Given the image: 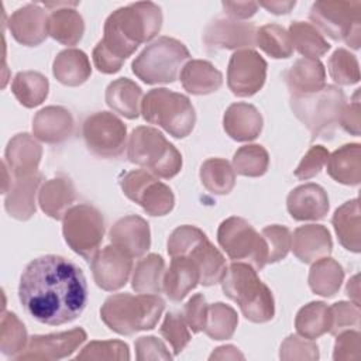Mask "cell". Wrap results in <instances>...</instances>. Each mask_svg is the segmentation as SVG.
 Segmentation results:
<instances>
[{
    "instance_id": "1",
    "label": "cell",
    "mask_w": 361,
    "mask_h": 361,
    "mask_svg": "<svg viewBox=\"0 0 361 361\" xmlns=\"http://www.w3.org/2000/svg\"><path fill=\"white\" fill-rule=\"evenodd\" d=\"M18 299L37 322L61 326L79 317L87 302V285L82 269L61 255H42L23 271Z\"/></svg>"
},
{
    "instance_id": "2",
    "label": "cell",
    "mask_w": 361,
    "mask_h": 361,
    "mask_svg": "<svg viewBox=\"0 0 361 361\" xmlns=\"http://www.w3.org/2000/svg\"><path fill=\"white\" fill-rule=\"evenodd\" d=\"M162 11L152 1H137L113 11L104 23L103 39L93 49V62L103 73H116L124 61L161 30Z\"/></svg>"
},
{
    "instance_id": "3",
    "label": "cell",
    "mask_w": 361,
    "mask_h": 361,
    "mask_svg": "<svg viewBox=\"0 0 361 361\" xmlns=\"http://www.w3.org/2000/svg\"><path fill=\"white\" fill-rule=\"evenodd\" d=\"M224 295L234 300L243 316L252 323L269 322L275 314L271 289L258 278L251 264L233 262L221 279Z\"/></svg>"
},
{
    "instance_id": "4",
    "label": "cell",
    "mask_w": 361,
    "mask_h": 361,
    "mask_svg": "<svg viewBox=\"0 0 361 361\" xmlns=\"http://www.w3.org/2000/svg\"><path fill=\"white\" fill-rule=\"evenodd\" d=\"M164 309L165 302L158 295L116 293L102 305L100 317L114 333L131 336L154 329Z\"/></svg>"
},
{
    "instance_id": "5",
    "label": "cell",
    "mask_w": 361,
    "mask_h": 361,
    "mask_svg": "<svg viewBox=\"0 0 361 361\" xmlns=\"http://www.w3.org/2000/svg\"><path fill=\"white\" fill-rule=\"evenodd\" d=\"M127 158L164 179L173 178L182 168L180 152L159 130L147 126L133 130L127 144Z\"/></svg>"
},
{
    "instance_id": "6",
    "label": "cell",
    "mask_w": 361,
    "mask_h": 361,
    "mask_svg": "<svg viewBox=\"0 0 361 361\" xmlns=\"http://www.w3.org/2000/svg\"><path fill=\"white\" fill-rule=\"evenodd\" d=\"M171 257L183 255L190 258L199 268L200 283L212 286L221 282L227 265L223 254L209 241L206 234L195 226H179L168 240Z\"/></svg>"
},
{
    "instance_id": "7",
    "label": "cell",
    "mask_w": 361,
    "mask_h": 361,
    "mask_svg": "<svg viewBox=\"0 0 361 361\" xmlns=\"http://www.w3.org/2000/svg\"><path fill=\"white\" fill-rule=\"evenodd\" d=\"M141 114L145 121L162 127L175 138L188 137L196 123L189 97L165 87L152 89L142 97Z\"/></svg>"
},
{
    "instance_id": "8",
    "label": "cell",
    "mask_w": 361,
    "mask_h": 361,
    "mask_svg": "<svg viewBox=\"0 0 361 361\" xmlns=\"http://www.w3.org/2000/svg\"><path fill=\"white\" fill-rule=\"evenodd\" d=\"M290 109L313 138L331 135L340 123L345 97L340 87L324 85L320 90L303 96H290Z\"/></svg>"
},
{
    "instance_id": "9",
    "label": "cell",
    "mask_w": 361,
    "mask_h": 361,
    "mask_svg": "<svg viewBox=\"0 0 361 361\" xmlns=\"http://www.w3.org/2000/svg\"><path fill=\"white\" fill-rule=\"evenodd\" d=\"M190 56L183 42L159 37L147 45L133 61L134 75L147 85L171 83L178 78L185 61Z\"/></svg>"
},
{
    "instance_id": "10",
    "label": "cell",
    "mask_w": 361,
    "mask_h": 361,
    "mask_svg": "<svg viewBox=\"0 0 361 361\" xmlns=\"http://www.w3.org/2000/svg\"><path fill=\"white\" fill-rule=\"evenodd\" d=\"M310 20L334 41H344L353 49L361 44V1L322 0L313 3Z\"/></svg>"
},
{
    "instance_id": "11",
    "label": "cell",
    "mask_w": 361,
    "mask_h": 361,
    "mask_svg": "<svg viewBox=\"0 0 361 361\" xmlns=\"http://www.w3.org/2000/svg\"><path fill=\"white\" fill-rule=\"evenodd\" d=\"M62 233L71 250L90 261L103 241L104 219L96 207L79 203L65 213Z\"/></svg>"
},
{
    "instance_id": "12",
    "label": "cell",
    "mask_w": 361,
    "mask_h": 361,
    "mask_svg": "<svg viewBox=\"0 0 361 361\" xmlns=\"http://www.w3.org/2000/svg\"><path fill=\"white\" fill-rule=\"evenodd\" d=\"M217 241L233 261H248L257 271L268 264V247L264 237L241 217H228L219 226Z\"/></svg>"
},
{
    "instance_id": "13",
    "label": "cell",
    "mask_w": 361,
    "mask_h": 361,
    "mask_svg": "<svg viewBox=\"0 0 361 361\" xmlns=\"http://www.w3.org/2000/svg\"><path fill=\"white\" fill-rule=\"evenodd\" d=\"M87 149L100 158H117L127 147L126 124L109 111L90 114L82 127Z\"/></svg>"
},
{
    "instance_id": "14",
    "label": "cell",
    "mask_w": 361,
    "mask_h": 361,
    "mask_svg": "<svg viewBox=\"0 0 361 361\" xmlns=\"http://www.w3.org/2000/svg\"><path fill=\"white\" fill-rule=\"evenodd\" d=\"M120 186L123 193L149 216H165L173 209L175 196L171 188L145 169L127 172L120 179Z\"/></svg>"
},
{
    "instance_id": "15",
    "label": "cell",
    "mask_w": 361,
    "mask_h": 361,
    "mask_svg": "<svg viewBox=\"0 0 361 361\" xmlns=\"http://www.w3.org/2000/svg\"><path fill=\"white\" fill-rule=\"evenodd\" d=\"M267 62L252 49L235 51L228 61L227 85L233 94L248 97L255 94L265 83Z\"/></svg>"
},
{
    "instance_id": "16",
    "label": "cell",
    "mask_w": 361,
    "mask_h": 361,
    "mask_svg": "<svg viewBox=\"0 0 361 361\" xmlns=\"http://www.w3.org/2000/svg\"><path fill=\"white\" fill-rule=\"evenodd\" d=\"M257 27L234 18H216L203 31V44L210 51L217 49H250L255 47Z\"/></svg>"
},
{
    "instance_id": "17",
    "label": "cell",
    "mask_w": 361,
    "mask_h": 361,
    "mask_svg": "<svg viewBox=\"0 0 361 361\" xmlns=\"http://www.w3.org/2000/svg\"><path fill=\"white\" fill-rule=\"evenodd\" d=\"M86 331L80 327L69 331L52 333L30 337L24 351L16 355V360H61L69 357L85 340Z\"/></svg>"
},
{
    "instance_id": "18",
    "label": "cell",
    "mask_w": 361,
    "mask_h": 361,
    "mask_svg": "<svg viewBox=\"0 0 361 361\" xmlns=\"http://www.w3.org/2000/svg\"><path fill=\"white\" fill-rule=\"evenodd\" d=\"M93 279L103 290H117L123 288L131 274V257L116 245H107L97 251L90 259Z\"/></svg>"
},
{
    "instance_id": "19",
    "label": "cell",
    "mask_w": 361,
    "mask_h": 361,
    "mask_svg": "<svg viewBox=\"0 0 361 361\" xmlns=\"http://www.w3.org/2000/svg\"><path fill=\"white\" fill-rule=\"evenodd\" d=\"M8 30L17 42L37 47L48 35V16L39 4L30 3L10 16Z\"/></svg>"
},
{
    "instance_id": "20",
    "label": "cell",
    "mask_w": 361,
    "mask_h": 361,
    "mask_svg": "<svg viewBox=\"0 0 361 361\" xmlns=\"http://www.w3.org/2000/svg\"><path fill=\"white\" fill-rule=\"evenodd\" d=\"M110 241L131 258L142 257L151 245L148 223L135 214L121 217L110 230Z\"/></svg>"
},
{
    "instance_id": "21",
    "label": "cell",
    "mask_w": 361,
    "mask_h": 361,
    "mask_svg": "<svg viewBox=\"0 0 361 361\" xmlns=\"http://www.w3.org/2000/svg\"><path fill=\"white\" fill-rule=\"evenodd\" d=\"M286 207L295 220H320L329 212V197L322 186L305 183L288 195Z\"/></svg>"
},
{
    "instance_id": "22",
    "label": "cell",
    "mask_w": 361,
    "mask_h": 361,
    "mask_svg": "<svg viewBox=\"0 0 361 361\" xmlns=\"http://www.w3.org/2000/svg\"><path fill=\"white\" fill-rule=\"evenodd\" d=\"M290 248L299 261L313 264L331 252L330 231L322 224L300 226L293 231Z\"/></svg>"
},
{
    "instance_id": "23",
    "label": "cell",
    "mask_w": 361,
    "mask_h": 361,
    "mask_svg": "<svg viewBox=\"0 0 361 361\" xmlns=\"http://www.w3.org/2000/svg\"><path fill=\"white\" fill-rule=\"evenodd\" d=\"M34 135L47 144H59L73 133L72 114L61 106L41 109L32 120Z\"/></svg>"
},
{
    "instance_id": "24",
    "label": "cell",
    "mask_w": 361,
    "mask_h": 361,
    "mask_svg": "<svg viewBox=\"0 0 361 361\" xmlns=\"http://www.w3.org/2000/svg\"><path fill=\"white\" fill-rule=\"evenodd\" d=\"M42 148L35 138L27 133L14 135L6 148V165L13 176H25L38 172Z\"/></svg>"
},
{
    "instance_id": "25",
    "label": "cell",
    "mask_w": 361,
    "mask_h": 361,
    "mask_svg": "<svg viewBox=\"0 0 361 361\" xmlns=\"http://www.w3.org/2000/svg\"><path fill=\"white\" fill-rule=\"evenodd\" d=\"M42 180V175L35 172L25 176H13L7 192L4 207L17 220H28L35 213V193Z\"/></svg>"
},
{
    "instance_id": "26",
    "label": "cell",
    "mask_w": 361,
    "mask_h": 361,
    "mask_svg": "<svg viewBox=\"0 0 361 361\" xmlns=\"http://www.w3.org/2000/svg\"><path fill=\"white\" fill-rule=\"evenodd\" d=\"M224 131L235 141L255 140L262 130V116L255 106L244 102L233 103L223 117Z\"/></svg>"
},
{
    "instance_id": "27",
    "label": "cell",
    "mask_w": 361,
    "mask_h": 361,
    "mask_svg": "<svg viewBox=\"0 0 361 361\" xmlns=\"http://www.w3.org/2000/svg\"><path fill=\"white\" fill-rule=\"evenodd\" d=\"M200 282V272L197 265L188 257H172L168 271L164 274L162 290L173 300H182Z\"/></svg>"
},
{
    "instance_id": "28",
    "label": "cell",
    "mask_w": 361,
    "mask_h": 361,
    "mask_svg": "<svg viewBox=\"0 0 361 361\" xmlns=\"http://www.w3.org/2000/svg\"><path fill=\"white\" fill-rule=\"evenodd\" d=\"M285 82L290 96H303L326 85V69L319 59L300 58L286 72Z\"/></svg>"
},
{
    "instance_id": "29",
    "label": "cell",
    "mask_w": 361,
    "mask_h": 361,
    "mask_svg": "<svg viewBox=\"0 0 361 361\" xmlns=\"http://www.w3.org/2000/svg\"><path fill=\"white\" fill-rule=\"evenodd\" d=\"M75 188L71 179L59 176L47 180L38 190L41 210L55 220L63 219L75 202Z\"/></svg>"
},
{
    "instance_id": "30",
    "label": "cell",
    "mask_w": 361,
    "mask_h": 361,
    "mask_svg": "<svg viewBox=\"0 0 361 361\" xmlns=\"http://www.w3.org/2000/svg\"><path fill=\"white\" fill-rule=\"evenodd\" d=\"M327 173L338 183L355 186L361 182V145L345 144L327 159Z\"/></svg>"
},
{
    "instance_id": "31",
    "label": "cell",
    "mask_w": 361,
    "mask_h": 361,
    "mask_svg": "<svg viewBox=\"0 0 361 361\" xmlns=\"http://www.w3.org/2000/svg\"><path fill=\"white\" fill-rule=\"evenodd\" d=\"M180 82L188 93L210 94L221 87L223 75L210 62L192 59L182 68Z\"/></svg>"
},
{
    "instance_id": "32",
    "label": "cell",
    "mask_w": 361,
    "mask_h": 361,
    "mask_svg": "<svg viewBox=\"0 0 361 361\" xmlns=\"http://www.w3.org/2000/svg\"><path fill=\"white\" fill-rule=\"evenodd\" d=\"M104 99L113 111L124 116L126 118H137L141 113L142 90L128 78H118L113 80L106 89Z\"/></svg>"
},
{
    "instance_id": "33",
    "label": "cell",
    "mask_w": 361,
    "mask_h": 361,
    "mask_svg": "<svg viewBox=\"0 0 361 361\" xmlns=\"http://www.w3.org/2000/svg\"><path fill=\"white\" fill-rule=\"evenodd\" d=\"M52 73L65 86H79L90 78L92 68L83 51L68 48L61 51L54 59Z\"/></svg>"
},
{
    "instance_id": "34",
    "label": "cell",
    "mask_w": 361,
    "mask_h": 361,
    "mask_svg": "<svg viewBox=\"0 0 361 361\" xmlns=\"http://www.w3.org/2000/svg\"><path fill=\"white\" fill-rule=\"evenodd\" d=\"M340 244L353 252L361 250V227H360V204L358 199H353L340 206L331 219Z\"/></svg>"
},
{
    "instance_id": "35",
    "label": "cell",
    "mask_w": 361,
    "mask_h": 361,
    "mask_svg": "<svg viewBox=\"0 0 361 361\" xmlns=\"http://www.w3.org/2000/svg\"><path fill=\"white\" fill-rule=\"evenodd\" d=\"M78 3L72 4L75 7ZM85 32V23L82 16L75 10L63 7L55 8L48 16V35L63 45H76Z\"/></svg>"
},
{
    "instance_id": "36",
    "label": "cell",
    "mask_w": 361,
    "mask_h": 361,
    "mask_svg": "<svg viewBox=\"0 0 361 361\" xmlns=\"http://www.w3.org/2000/svg\"><path fill=\"white\" fill-rule=\"evenodd\" d=\"M343 279V267L336 259L323 257L313 262L307 281L314 293L324 298H331L338 292Z\"/></svg>"
},
{
    "instance_id": "37",
    "label": "cell",
    "mask_w": 361,
    "mask_h": 361,
    "mask_svg": "<svg viewBox=\"0 0 361 361\" xmlns=\"http://www.w3.org/2000/svg\"><path fill=\"white\" fill-rule=\"evenodd\" d=\"M164 274V258L158 254H148L137 262L131 279V286L137 293L157 295L162 290Z\"/></svg>"
},
{
    "instance_id": "38",
    "label": "cell",
    "mask_w": 361,
    "mask_h": 361,
    "mask_svg": "<svg viewBox=\"0 0 361 361\" xmlns=\"http://www.w3.org/2000/svg\"><path fill=\"white\" fill-rule=\"evenodd\" d=\"M288 34L293 48H296V51L305 58L317 59L330 49V44L326 41L323 34L309 23L293 21Z\"/></svg>"
},
{
    "instance_id": "39",
    "label": "cell",
    "mask_w": 361,
    "mask_h": 361,
    "mask_svg": "<svg viewBox=\"0 0 361 361\" xmlns=\"http://www.w3.org/2000/svg\"><path fill=\"white\" fill-rule=\"evenodd\" d=\"M48 79L34 71L18 72L11 83V92L16 99L25 107H35L41 104L48 96Z\"/></svg>"
},
{
    "instance_id": "40",
    "label": "cell",
    "mask_w": 361,
    "mask_h": 361,
    "mask_svg": "<svg viewBox=\"0 0 361 361\" xmlns=\"http://www.w3.org/2000/svg\"><path fill=\"white\" fill-rule=\"evenodd\" d=\"M295 327L303 338H319L330 330V307L324 302L305 305L296 314Z\"/></svg>"
},
{
    "instance_id": "41",
    "label": "cell",
    "mask_w": 361,
    "mask_h": 361,
    "mask_svg": "<svg viewBox=\"0 0 361 361\" xmlns=\"http://www.w3.org/2000/svg\"><path fill=\"white\" fill-rule=\"evenodd\" d=\"M200 180L210 193L227 195L234 188L235 172L228 161L209 158L200 166Z\"/></svg>"
},
{
    "instance_id": "42",
    "label": "cell",
    "mask_w": 361,
    "mask_h": 361,
    "mask_svg": "<svg viewBox=\"0 0 361 361\" xmlns=\"http://www.w3.org/2000/svg\"><path fill=\"white\" fill-rule=\"evenodd\" d=\"M238 324V316L235 310L221 302L207 306V317L204 324V333L213 340L231 338Z\"/></svg>"
},
{
    "instance_id": "43",
    "label": "cell",
    "mask_w": 361,
    "mask_h": 361,
    "mask_svg": "<svg viewBox=\"0 0 361 361\" xmlns=\"http://www.w3.org/2000/svg\"><path fill=\"white\" fill-rule=\"evenodd\" d=\"M255 45L275 59L289 58L293 52V45L288 31L278 24L259 27L255 35Z\"/></svg>"
},
{
    "instance_id": "44",
    "label": "cell",
    "mask_w": 361,
    "mask_h": 361,
    "mask_svg": "<svg viewBox=\"0 0 361 361\" xmlns=\"http://www.w3.org/2000/svg\"><path fill=\"white\" fill-rule=\"evenodd\" d=\"M269 165V155L262 145L240 147L233 158V169L238 175L258 178L262 176Z\"/></svg>"
},
{
    "instance_id": "45",
    "label": "cell",
    "mask_w": 361,
    "mask_h": 361,
    "mask_svg": "<svg viewBox=\"0 0 361 361\" xmlns=\"http://www.w3.org/2000/svg\"><path fill=\"white\" fill-rule=\"evenodd\" d=\"M28 337L24 324L11 312H3L0 327V350L4 355L16 357L27 345Z\"/></svg>"
},
{
    "instance_id": "46",
    "label": "cell",
    "mask_w": 361,
    "mask_h": 361,
    "mask_svg": "<svg viewBox=\"0 0 361 361\" xmlns=\"http://www.w3.org/2000/svg\"><path fill=\"white\" fill-rule=\"evenodd\" d=\"M329 73L331 79L341 85L348 86L360 80V66L355 55L344 48H338L329 59Z\"/></svg>"
},
{
    "instance_id": "47",
    "label": "cell",
    "mask_w": 361,
    "mask_h": 361,
    "mask_svg": "<svg viewBox=\"0 0 361 361\" xmlns=\"http://www.w3.org/2000/svg\"><path fill=\"white\" fill-rule=\"evenodd\" d=\"M75 360H130V350L124 341H90Z\"/></svg>"
},
{
    "instance_id": "48",
    "label": "cell",
    "mask_w": 361,
    "mask_h": 361,
    "mask_svg": "<svg viewBox=\"0 0 361 361\" xmlns=\"http://www.w3.org/2000/svg\"><path fill=\"white\" fill-rule=\"evenodd\" d=\"M159 333L171 344L175 354H179L190 341L189 326L186 324L183 316L176 312H169L165 316Z\"/></svg>"
},
{
    "instance_id": "49",
    "label": "cell",
    "mask_w": 361,
    "mask_h": 361,
    "mask_svg": "<svg viewBox=\"0 0 361 361\" xmlns=\"http://www.w3.org/2000/svg\"><path fill=\"white\" fill-rule=\"evenodd\" d=\"M261 235L268 247V264L278 262L288 255L292 244V235L286 227L279 224L267 226L262 228Z\"/></svg>"
},
{
    "instance_id": "50",
    "label": "cell",
    "mask_w": 361,
    "mask_h": 361,
    "mask_svg": "<svg viewBox=\"0 0 361 361\" xmlns=\"http://www.w3.org/2000/svg\"><path fill=\"white\" fill-rule=\"evenodd\" d=\"M350 327H360V306L350 302H337L330 306V330L337 336Z\"/></svg>"
},
{
    "instance_id": "51",
    "label": "cell",
    "mask_w": 361,
    "mask_h": 361,
    "mask_svg": "<svg viewBox=\"0 0 361 361\" xmlns=\"http://www.w3.org/2000/svg\"><path fill=\"white\" fill-rule=\"evenodd\" d=\"M281 360H317L319 348L309 338H300L299 336H289L283 340L279 353Z\"/></svg>"
},
{
    "instance_id": "52",
    "label": "cell",
    "mask_w": 361,
    "mask_h": 361,
    "mask_svg": "<svg viewBox=\"0 0 361 361\" xmlns=\"http://www.w3.org/2000/svg\"><path fill=\"white\" fill-rule=\"evenodd\" d=\"M329 151L323 145H313L310 149L305 154L300 164L295 169V176L298 179H310L316 176L322 168L326 165L329 159Z\"/></svg>"
},
{
    "instance_id": "53",
    "label": "cell",
    "mask_w": 361,
    "mask_h": 361,
    "mask_svg": "<svg viewBox=\"0 0 361 361\" xmlns=\"http://www.w3.org/2000/svg\"><path fill=\"white\" fill-rule=\"evenodd\" d=\"M360 347H361V336L355 330H344L337 334V340L334 344L333 358L336 361H348L360 358Z\"/></svg>"
},
{
    "instance_id": "54",
    "label": "cell",
    "mask_w": 361,
    "mask_h": 361,
    "mask_svg": "<svg viewBox=\"0 0 361 361\" xmlns=\"http://www.w3.org/2000/svg\"><path fill=\"white\" fill-rule=\"evenodd\" d=\"M207 306L209 305L206 303V299L202 293H196L186 302L182 316H183L186 324L189 326V329L192 330V333H199V331L204 330L206 317H207Z\"/></svg>"
},
{
    "instance_id": "55",
    "label": "cell",
    "mask_w": 361,
    "mask_h": 361,
    "mask_svg": "<svg viewBox=\"0 0 361 361\" xmlns=\"http://www.w3.org/2000/svg\"><path fill=\"white\" fill-rule=\"evenodd\" d=\"M137 360H171L172 355L166 350L165 344L154 336H142L135 341Z\"/></svg>"
},
{
    "instance_id": "56",
    "label": "cell",
    "mask_w": 361,
    "mask_h": 361,
    "mask_svg": "<svg viewBox=\"0 0 361 361\" xmlns=\"http://www.w3.org/2000/svg\"><path fill=\"white\" fill-rule=\"evenodd\" d=\"M361 123V104H360V89L354 93L350 104H345L341 116L340 126L350 134L358 137L360 135V124Z\"/></svg>"
},
{
    "instance_id": "57",
    "label": "cell",
    "mask_w": 361,
    "mask_h": 361,
    "mask_svg": "<svg viewBox=\"0 0 361 361\" xmlns=\"http://www.w3.org/2000/svg\"><path fill=\"white\" fill-rule=\"evenodd\" d=\"M224 11L234 20H245L255 14L258 3L255 1H223Z\"/></svg>"
},
{
    "instance_id": "58",
    "label": "cell",
    "mask_w": 361,
    "mask_h": 361,
    "mask_svg": "<svg viewBox=\"0 0 361 361\" xmlns=\"http://www.w3.org/2000/svg\"><path fill=\"white\" fill-rule=\"evenodd\" d=\"M258 6L264 7L265 10H268L272 14L281 16V14H288L296 6V1H292V0H271V1H261V3H258Z\"/></svg>"
},
{
    "instance_id": "59",
    "label": "cell",
    "mask_w": 361,
    "mask_h": 361,
    "mask_svg": "<svg viewBox=\"0 0 361 361\" xmlns=\"http://www.w3.org/2000/svg\"><path fill=\"white\" fill-rule=\"evenodd\" d=\"M209 358L210 360H244V355L234 345H221L216 348Z\"/></svg>"
},
{
    "instance_id": "60",
    "label": "cell",
    "mask_w": 361,
    "mask_h": 361,
    "mask_svg": "<svg viewBox=\"0 0 361 361\" xmlns=\"http://www.w3.org/2000/svg\"><path fill=\"white\" fill-rule=\"evenodd\" d=\"M345 293L348 298L353 299L354 305L360 306V299H358V293H360V283H358V275H354L348 283H347V288H345Z\"/></svg>"
}]
</instances>
